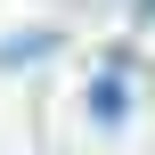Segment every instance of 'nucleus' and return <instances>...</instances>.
<instances>
[{
    "instance_id": "1",
    "label": "nucleus",
    "mask_w": 155,
    "mask_h": 155,
    "mask_svg": "<svg viewBox=\"0 0 155 155\" xmlns=\"http://www.w3.org/2000/svg\"><path fill=\"white\" fill-rule=\"evenodd\" d=\"M123 114H131V65H106V74L90 82V123H98V131H114Z\"/></svg>"
},
{
    "instance_id": "2",
    "label": "nucleus",
    "mask_w": 155,
    "mask_h": 155,
    "mask_svg": "<svg viewBox=\"0 0 155 155\" xmlns=\"http://www.w3.org/2000/svg\"><path fill=\"white\" fill-rule=\"evenodd\" d=\"M49 49H57V33H49V25H25L16 41H0V65H33V57H49Z\"/></svg>"
}]
</instances>
